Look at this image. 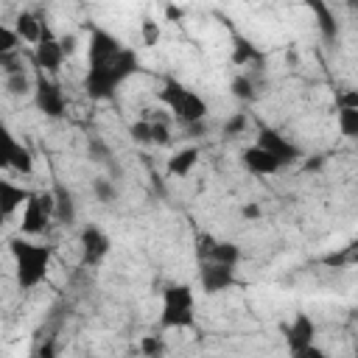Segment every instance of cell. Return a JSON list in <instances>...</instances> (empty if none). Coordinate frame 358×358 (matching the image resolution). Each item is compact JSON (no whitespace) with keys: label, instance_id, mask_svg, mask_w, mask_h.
Wrapping results in <instances>:
<instances>
[{"label":"cell","instance_id":"1","mask_svg":"<svg viewBox=\"0 0 358 358\" xmlns=\"http://www.w3.org/2000/svg\"><path fill=\"white\" fill-rule=\"evenodd\" d=\"M140 67V59L131 48H117L115 53L109 56H101V59H87V78H84V90L90 98L95 101H109L117 87L131 78Z\"/></svg>","mask_w":358,"mask_h":358},{"label":"cell","instance_id":"2","mask_svg":"<svg viewBox=\"0 0 358 358\" xmlns=\"http://www.w3.org/2000/svg\"><path fill=\"white\" fill-rule=\"evenodd\" d=\"M8 249H11V257H14V268H17V285L22 291L36 288L48 274L50 246L31 243V241H22V238H11Z\"/></svg>","mask_w":358,"mask_h":358},{"label":"cell","instance_id":"3","mask_svg":"<svg viewBox=\"0 0 358 358\" xmlns=\"http://www.w3.org/2000/svg\"><path fill=\"white\" fill-rule=\"evenodd\" d=\"M159 101L173 112V117H176L182 126L199 123V120H204V115H207V101H204L199 92L182 87L176 78H168V81H165V87H162V92H159Z\"/></svg>","mask_w":358,"mask_h":358},{"label":"cell","instance_id":"4","mask_svg":"<svg viewBox=\"0 0 358 358\" xmlns=\"http://www.w3.org/2000/svg\"><path fill=\"white\" fill-rule=\"evenodd\" d=\"M193 322H196V316H193V291H190V285H165L159 324L173 327V330H185V327H193Z\"/></svg>","mask_w":358,"mask_h":358},{"label":"cell","instance_id":"5","mask_svg":"<svg viewBox=\"0 0 358 358\" xmlns=\"http://www.w3.org/2000/svg\"><path fill=\"white\" fill-rule=\"evenodd\" d=\"M34 101H36V109L45 112L48 117H62L67 112V98H64L62 87L56 81H50L45 73L36 76V81H34Z\"/></svg>","mask_w":358,"mask_h":358},{"label":"cell","instance_id":"6","mask_svg":"<svg viewBox=\"0 0 358 358\" xmlns=\"http://www.w3.org/2000/svg\"><path fill=\"white\" fill-rule=\"evenodd\" d=\"M255 145H260L263 151H268L274 159H277V165L280 168H288V165H294L302 154H299V148L285 137V134H280L277 129H268V126H263L260 131H257V143Z\"/></svg>","mask_w":358,"mask_h":358},{"label":"cell","instance_id":"7","mask_svg":"<svg viewBox=\"0 0 358 358\" xmlns=\"http://www.w3.org/2000/svg\"><path fill=\"white\" fill-rule=\"evenodd\" d=\"M34 45H36V64L48 73H59V67L64 62V50L59 45V36H53V31L48 28V22H42L39 39Z\"/></svg>","mask_w":358,"mask_h":358},{"label":"cell","instance_id":"8","mask_svg":"<svg viewBox=\"0 0 358 358\" xmlns=\"http://www.w3.org/2000/svg\"><path fill=\"white\" fill-rule=\"evenodd\" d=\"M199 280H201L204 294L227 291L235 282V266H224L215 260H199Z\"/></svg>","mask_w":358,"mask_h":358},{"label":"cell","instance_id":"9","mask_svg":"<svg viewBox=\"0 0 358 358\" xmlns=\"http://www.w3.org/2000/svg\"><path fill=\"white\" fill-rule=\"evenodd\" d=\"M109 246L112 243H109L103 229H98L92 224L81 229V263L84 266H98L109 255Z\"/></svg>","mask_w":358,"mask_h":358},{"label":"cell","instance_id":"10","mask_svg":"<svg viewBox=\"0 0 358 358\" xmlns=\"http://www.w3.org/2000/svg\"><path fill=\"white\" fill-rule=\"evenodd\" d=\"M313 338H316V324L310 322L308 313H296L294 322H291V327L285 330V344H288V350L299 358V355L313 344Z\"/></svg>","mask_w":358,"mask_h":358},{"label":"cell","instance_id":"11","mask_svg":"<svg viewBox=\"0 0 358 358\" xmlns=\"http://www.w3.org/2000/svg\"><path fill=\"white\" fill-rule=\"evenodd\" d=\"M50 218H53V215L42 207L39 193H31V196L25 199V210H22L20 229H22V235H39V232H45V227H48Z\"/></svg>","mask_w":358,"mask_h":358},{"label":"cell","instance_id":"12","mask_svg":"<svg viewBox=\"0 0 358 358\" xmlns=\"http://www.w3.org/2000/svg\"><path fill=\"white\" fill-rule=\"evenodd\" d=\"M241 162H243V168H246L249 173H255V176H271V173L282 171V168L277 165V159H274L268 151H263L260 145L243 148V151H241Z\"/></svg>","mask_w":358,"mask_h":358},{"label":"cell","instance_id":"13","mask_svg":"<svg viewBox=\"0 0 358 358\" xmlns=\"http://www.w3.org/2000/svg\"><path fill=\"white\" fill-rule=\"evenodd\" d=\"M53 218L59 221V224H73L76 221V199H73V193L64 187V185H53Z\"/></svg>","mask_w":358,"mask_h":358},{"label":"cell","instance_id":"14","mask_svg":"<svg viewBox=\"0 0 358 358\" xmlns=\"http://www.w3.org/2000/svg\"><path fill=\"white\" fill-rule=\"evenodd\" d=\"M199 162V148L196 145H187V148H179V151H173L171 157H168V165H165V171H168V176H187L190 171H193V165Z\"/></svg>","mask_w":358,"mask_h":358},{"label":"cell","instance_id":"15","mask_svg":"<svg viewBox=\"0 0 358 358\" xmlns=\"http://www.w3.org/2000/svg\"><path fill=\"white\" fill-rule=\"evenodd\" d=\"M305 3H308V8L313 11V17H316V22H319L322 36H324L327 42H333V39L338 36V25H336V14L330 11V6H327L324 0H305Z\"/></svg>","mask_w":358,"mask_h":358},{"label":"cell","instance_id":"16","mask_svg":"<svg viewBox=\"0 0 358 358\" xmlns=\"http://www.w3.org/2000/svg\"><path fill=\"white\" fill-rule=\"evenodd\" d=\"M232 62L238 67H249V64H260L263 62V53L243 36H235L232 39Z\"/></svg>","mask_w":358,"mask_h":358},{"label":"cell","instance_id":"17","mask_svg":"<svg viewBox=\"0 0 358 358\" xmlns=\"http://www.w3.org/2000/svg\"><path fill=\"white\" fill-rule=\"evenodd\" d=\"M28 196H31V193H28L25 187H17V185H11L8 179H0V210H3L6 215H11Z\"/></svg>","mask_w":358,"mask_h":358},{"label":"cell","instance_id":"18","mask_svg":"<svg viewBox=\"0 0 358 358\" xmlns=\"http://www.w3.org/2000/svg\"><path fill=\"white\" fill-rule=\"evenodd\" d=\"M39 28H42V20L36 14H31V11H20L17 20H14V31L25 42H36L39 39Z\"/></svg>","mask_w":358,"mask_h":358},{"label":"cell","instance_id":"19","mask_svg":"<svg viewBox=\"0 0 358 358\" xmlns=\"http://www.w3.org/2000/svg\"><path fill=\"white\" fill-rule=\"evenodd\" d=\"M207 260H215V263H224V266H238L241 260V249L232 243V241H215Z\"/></svg>","mask_w":358,"mask_h":358},{"label":"cell","instance_id":"20","mask_svg":"<svg viewBox=\"0 0 358 358\" xmlns=\"http://www.w3.org/2000/svg\"><path fill=\"white\" fill-rule=\"evenodd\" d=\"M338 129L344 137H358V106H338Z\"/></svg>","mask_w":358,"mask_h":358},{"label":"cell","instance_id":"21","mask_svg":"<svg viewBox=\"0 0 358 358\" xmlns=\"http://www.w3.org/2000/svg\"><path fill=\"white\" fill-rule=\"evenodd\" d=\"M14 148H17V137H14V134H11V129L0 120V171H6V168L11 165Z\"/></svg>","mask_w":358,"mask_h":358},{"label":"cell","instance_id":"22","mask_svg":"<svg viewBox=\"0 0 358 358\" xmlns=\"http://www.w3.org/2000/svg\"><path fill=\"white\" fill-rule=\"evenodd\" d=\"M229 90H232V95H235L238 101H255V98H257V90H255V78H252L249 73H243V76H235V78H232V84H229Z\"/></svg>","mask_w":358,"mask_h":358},{"label":"cell","instance_id":"23","mask_svg":"<svg viewBox=\"0 0 358 358\" xmlns=\"http://www.w3.org/2000/svg\"><path fill=\"white\" fill-rule=\"evenodd\" d=\"M6 90L11 95H28L34 90V84H31V78H28L25 70H17V73H8L6 76Z\"/></svg>","mask_w":358,"mask_h":358},{"label":"cell","instance_id":"24","mask_svg":"<svg viewBox=\"0 0 358 358\" xmlns=\"http://www.w3.org/2000/svg\"><path fill=\"white\" fill-rule=\"evenodd\" d=\"M11 171H17V173H31L34 171V157H31V151L22 145V143H17V148H14V157H11V165H8Z\"/></svg>","mask_w":358,"mask_h":358},{"label":"cell","instance_id":"25","mask_svg":"<svg viewBox=\"0 0 358 358\" xmlns=\"http://www.w3.org/2000/svg\"><path fill=\"white\" fill-rule=\"evenodd\" d=\"M87 145H90V157H92L95 162H106V165H112V168L117 171V176H120V168L115 165V159H112V151L106 148V143H103L101 137H90V143H87Z\"/></svg>","mask_w":358,"mask_h":358},{"label":"cell","instance_id":"26","mask_svg":"<svg viewBox=\"0 0 358 358\" xmlns=\"http://www.w3.org/2000/svg\"><path fill=\"white\" fill-rule=\"evenodd\" d=\"M92 193H95V199L103 201V204H112V201L117 199V190H115L112 179H106V176H101V179L92 182Z\"/></svg>","mask_w":358,"mask_h":358},{"label":"cell","instance_id":"27","mask_svg":"<svg viewBox=\"0 0 358 358\" xmlns=\"http://www.w3.org/2000/svg\"><path fill=\"white\" fill-rule=\"evenodd\" d=\"M246 126H249L246 112H235V115H229V117L224 120V137H238V134L246 131Z\"/></svg>","mask_w":358,"mask_h":358},{"label":"cell","instance_id":"28","mask_svg":"<svg viewBox=\"0 0 358 358\" xmlns=\"http://www.w3.org/2000/svg\"><path fill=\"white\" fill-rule=\"evenodd\" d=\"M17 45H20V36H17V31L0 22V56H6V53H14V50H17Z\"/></svg>","mask_w":358,"mask_h":358},{"label":"cell","instance_id":"29","mask_svg":"<svg viewBox=\"0 0 358 358\" xmlns=\"http://www.w3.org/2000/svg\"><path fill=\"white\" fill-rule=\"evenodd\" d=\"M140 352L148 355V358H157V355L165 352V341L159 336H143L140 338Z\"/></svg>","mask_w":358,"mask_h":358},{"label":"cell","instance_id":"30","mask_svg":"<svg viewBox=\"0 0 358 358\" xmlns=\"http://www.w3.org/2000/svg\"><path fill=\"white\" fill-rule=\"evenodd\" d=\"M140 31H143V45H157L159 42V25L151 20V17H145L143 22H140Z\"/></svg>","mask_w":358,"mask_h":358},{"label":"cell","instance_id":"31","mask_svg":"<svg viewBox=\"0 0 358 358\" xmlns=\"http://www.w3.org/2000/svg\"><path fill=\"white\" fill-rule=\"evenodd\" d=\"M129 134H131V140H134V143H151V126H148V120L143 117V120L131 123Z\"/></svg>","mask_w":358,"mask_h":358},{"label":"cell","instance_id":"32","mask_svg":"<svg viewBox=\"0 0 358 358\" xmlns=\"http://www.w3.org/2000/svg\"><path fill=\"white\" fill-rule=\"evenodd\" d=\"M350 260H352V246H350L347 252H333V255L324 257V263H327V266H336V268L344 266V263H350Z\"/></svg>","mask_w":358,"mask_h":358},{"label":"cell","instance_id":"33","mask_svg":"<svg viewBox=\"0 0 358 358\" xmlns=\"http://www.w3.org/2000/svg\"><path fill=\"white\" fill-rule=\"evenodd\" d=\"M59 45H62L64 56H73L78 48V39H76V34H64V36H59Z\"/></svg>","mask_w":358,"mask_h":358},{"label":"cell","instance_id":"34","mask_svg":"<svg viewBox=\"0 0 358 358\" xmlns=\"http://www.w3.org/2000/svg\"><path fill=\"white\" fill-rule=\"evenodd\" d=\"M336 106H358V92H355V90L341 92V95H338V101H336Z\"/></svg>","mask_w":358,"mask_h":358},{"label":"cell","instance_id":"35","mask_svg":"<svg viewBox=\"0 0 358 358\" xmlns=\"http://www.w3.org/2000/svg\"><path fill=\"white\" fill-rule=\"evenodd\" d=\"M182 17H185V8H179V6H173V3L165 6V20L176 22V20H182Z\"/></svg>","mask_w":358,"mask_h":358},{"label":"cell","instance_id":"36","mask_svg":"<svg viewBox=\"0 0 358 358\" xmlns=\"http://www.w3.org/2000/svg\"><path fill=\"white\" fill-rule=\"evenodd\" d=\"M241 215H243V218H260V207H257V204H246V207L241 210Z\"/></svg>","mask_w":358,"mask_h":358},{"label":"cell","instance_id":"37","mask_svg":"<svg viewBox=\"0 0 358 358\" xmlns=\"http://www.w3.org/2000/svg\"><path fill=\"white\" fill-rule=\"evenodd\" d=\"M6 218H8V215H6V213H3V210H0V227H3V224H6Z\"/></svg>","mask_w":358,"mask_h":358}]
</instances>
